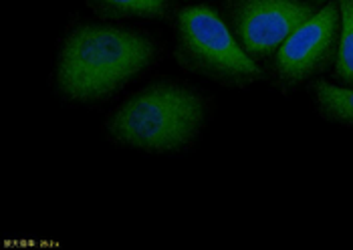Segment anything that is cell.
I'll list each match as a JSON object with an SVG mask.
<instances>
[{
	"mask_svg": "<svg viewBox=\"0 0 353 250\" xmlns=\"http://www.w3.org/2000/svg\"><path fill=\"white\" fill-rule=\"evenodd\" d=\"M339 21V6L327 4L293 30L274 59L276 75L285 83L295 85L317 73L333 53Z\"/></svg>",
	"mask_w": 353,
	"mask_h": 250,
	"instance_id": "5b68a950",
	"label": "cell"
},
{
	"mask_svg": "<svg viewBox=\"0 0 353 250\" xmlns=\"http://www.w3.org/2000/svg\"><path fill=\"white\" fill-rule=\"evenodd\" d=\"M206 103L186 85L162 81L145 87L108 119L117 143L143 152H174L188 145L204 123Z\"/></svg>",
	"mask_w": 353,
	"mask_h": 250,
	"instance_id": "7a4b0ae2",
	"label": "cell"
},
{
	"mask_svg": "<svg viewBox=\"0 0 353 250\" xmlns=\"http://www.w3.org/2000/svg\"><path fill=\"white\" fill-rule=\"evenodd\" d=\"M156 55L154 43L134 30L85 25L65 41L57 85L67 99L99 101L141 73Z\"/></svg>",
	"mask_w": 353,
	"mask_h": 250,
	"instance_id": "6da1fadb",
	"label": "cell"
},
{
	"mask_svg": "<svg viewBox=\"0 0 353 250\" xmlns=\"http://www.w3.org/2000/svg\"><path fill=\"white\" fill-rule=\"evenodd\" d=\"M341 37L335 63V75L347 83H353V0H339Z\"/></svg>",
	"mask_w": 353,
	"mask_h": 250,
	"instance_id": "ba28073f",
	"label": "cell"
},
{
	"mask_svg": "<svg viewBox=\"0 0 353 250\" xmlns=\"http://www.w3.org/2000/svg\"><path fill=\"white\" fill-rule=\"evenodd\" d=\"M97 10L111 19L121 17H163L170 0H93Z\"/></svg>",
	"mask_w": 353,
	"mask_h": 250,
	"instance_id": "52a82bcc",
	"label": "cell"
},
{
	"mask_svg": "<svg viewBox=\"0 0 353 250\" xmlns=\"http://www.w3.org/2000/svg\"><path fill=\"white\" fill-rule=\"evenodd\" d=\"M315 97L325 117L345 125H353V89L319 81L315 85Z\"/></svg>",
	"mask_w": 353,
	"mask_h": 250,
	"instance_id": "8992f818",
	"label": "cell"
},
{
	"mask_svg": "<svg viewBox=\"0 0 353 250\" xmlns=\"http://www.w3.org/2000/svg\"><path fill=\"white\" fill-rule=\"evenodd\" d=\"M313 14L303 0H234V37L246 55H271Z\"/></svg>",
	"mask_w": 353,
	"mask_h": 250,
	"instance_id": "277c9868",
	"label": "cell"
},
{
	"mask_svg": "<svg viewBox=\"0 0 353 250\" xmlns=\"http://www.w3.org/2000/svg\"><path fill=\"white\" fill-rule=\"evenodd\" d=\"M180 56L192 71L224 83H246L261 75L210 6H186L178 17Z\"/></svg>",
	"mask_w": 353,
	"mask_h": 250,
	"instance_id": "3957f363",
	"label": "cell"
}]
</instances>
